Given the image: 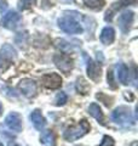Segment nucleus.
<instances>
[{
  "mask_svg": "<svg viewBox=\"0 0 138 146\" xmlns=\"http://www.w3.org/2000/svg\"><path fill=\"white\" fill-rule=\"evenodd\" d=\"M89 131H90L89 122L82 119V121L79 122V124L67 128L63 133V138L67 141H75L78 139L82 138V136H84L86 133H89Z\"/></svg>",
  "mask_w": 138,
  "mask_h": 146,
  "instance_id": "f257e3e1",
  "label": "nucleus"
},
{
  "mask_svg": "<svg viewBox=\"0 0 138 146\" xmlns=\"http://www.w3.org/2000/svg\"><path fill=\"white\" fill-rule=\"evenodd\" d=\"M58 27L68 34H80L82 32L81 25L73 16H69V15L58 18Z\"/></svg>",
  "mask_w": 138,
  "mask_h": 146,
  "instance_id": "f03ea898",
  "label": "nucleus"
},
{
  "mask_svg": "<svg viewBox=\"0 0 138 146\" xmlns=\"http://www.w3.org/2000/svg\"><path fill=\"white\" fill-rule=\"evenodd\" d=\"M112 119L115 123H119V124H135V118L132 117L130 108L126 106H120L118 108H115L113 113H112Z\"/></svg>",
  "mask_w": 138,
  "mask_h": 146,
  "instance_id": "7ed1b4c3",
  "label": "nucleus"
},
{
  "mask_svg": "<svg viewBox=\"0 0 138 146\" xmlns=\"http://www.w3.org/2000/svg\"><path fill=\"white\" fill-rule=\"evenodd\" d=\"M53 62L55 65L57 66L58 70H61V72H63L64 74H69L70 71L73 70V58L70 56H68L66 54H57L55 55L53 57Z\"/></svg>",
  "mask_w": 138,
  "mask_h": 146,
  "instance_id": "20e7f679",
  "label": "nucleus"
},
{
  "mask_svg": "<svg viewBox=\"0 0 138 146\" xmlns=\"http://www.w3.org/2000/svg\"><path fill=\"white\" fill-rule=\"evenodd\" d=\"M84 58L86 61V67H87V76L90 77L91 80L98 82L102 76V68L99 67L98 62H95L91 57H89L87 55L84 54Z\"/></svg>",
  "mask_w": 138,
  "mask_h": 146,
  "instance_id": "39448f33",
  "label": "nucleus"
},
{
  "mask_svg": "<svg viewBox=\"0 0 138 146\" xmlns=\"http://www.w3.org/2000/svg\"><path fill=\"white\" fill-rule=\"evenodd\" d=\"M22 20L21 15L16 11H6L5 13H3V26L6 27L7 29H15L16 27H18V25H20V22Z\"/></svg>",
  "mask_w": 138,
  "mask_h": 146,
  "instance_id": "423d86ee",
  "label": "nucleus"
},
{
  "mask_svg": "<svg viewBox=\"0 0 138 146\" xmlns=\"http://www.w3.org/2000/svg\"><path fill=\"white\" fill-rule=\"evenodd\" d=\"M137 0H118L116 3H114L112 6L109 7V10H107L104 15V20L107 22H112L114 15L119 10H121L122 7H126L128 5H136Z\"/></svg>",
  "mask_w": 138,
  "mask_h": 146,
  "instance_id": "0eeeda50",
  "label": "nucleus"
},
{
  "mask_svg": "<svg viewBox=\"0 0 138 146\" xmlns=\"http://www.w3.org/2000/svg\"><path fill=\"white\" fill-rule=\"evenodd\" d=\"M16 56H17V51L12 45L10 44L3 45V48L0 49V68H1L3 63H6V66H9L13 58H16Z\"/></svg>",
  "mask_w": 138,
  "mask_h": 146,
  "instance_id": "6e6552de",
  "label": "nucleus"
},
{
  "mask_svg": "<svg viewBox=\"0 0 138 146\" xmlns=\"http://www.w3.org/2000/svg\"><path fill=\"white\" fill-rule=\"evenodd\" d=\"M18 89L27 98H33L36 95V84L33 79L24 78L18 83Z\"/></svg>",
  "mask_w": 138,
  "mask_h": 146,
  "instance_id": "1a4fd4ad",
  "label": "nucleus"
},
{
  "mask_svg": "<svg viewBox=\"0 0 138 146\" xmlns=\"http://www.w3.org/2000/svg\"><path fill=\"white\" fill-rule=\"evenodd\" d=\"M5 124L9 129H11L12 131L20 133V131H22V117H21V115L17 112L9 113L5 118Z\"/></svg>",
  "mask_w": 138,
  "mask_h": 146,
  "instance_id": "9d476101",
  "label": "nucleus"
},
{
  "mask_svg": "<svg viewBox=\"0 0 138 146\" xmlns=\"http://www.w3.org/2000/svg\"><path fill=\"white\" fill-rule=\"evenodd\" d=\"M133 18H135V12L133 11H124L120 16H119V27L122 31V33H127L131 29Z\"/></svg>",
  "mask_w": 138,
  "mask_h": 146,
  "instance_id": "9b49d317",
  "label": "nucleus"
},
{
  "mask_svg": "<svg viewBox=\"0 0 138 146\" xmlns=\"http://www.w3.org/2000/svg\"><path fill=\"white\" fill-rule=\"evenodd\" d=\"M41 82L45 88L47 89H58L59 86L62 85V78L61 76L57 74V73H49V74L43 76L41 78Z\"/></svg>",
  "mask_w": 138,
  "mask_h": 146,
  "instance_id": "f8f14e48",
  "label": "nucleus"
},
{
  "mask_svg": "<svg viewBox=\"0 0 138 146\" xmlns=\"http://www.w3.org/2000/svg\"><path fill=\"white\" fill-rule=\"evenodd\" d=\"M29 118H30L32 123H33V125L35 127V129L41 130V129H44L45 128L46 121H45V118H44V116H43V113H41L40 110H34V111L30 113Z\"/></svg>",
  "mask_w": 138,
  "mask_h": 146,
  "instance_id": "ddd939ff",
  "label": "nucleus"
},
{
  "mask_svg": "<svg viewBox=\"0 0 138 146\" xmlns=\"http://www.w3.org/2000/svg\"><path fill=\"white\" fill-rule=\"evenodd\" d=\"M99 39L104 45H110L115 39V31L112 27H104L102 32H101Z\"/></svg>",
  "mask_w": 138,
  "mask_h": 146,
  "instance_id": "4468645a",
  "label": "nucleus"
},
{
  "mask_svg": "<svg viewBox=\"0 0 138 146\" xmlns=\"http://www.w3.org/2000/svg\"><path fill=\"white\" fill-rule=\"evenodd\" d=\"M116 74H118V79L121 84L126 85L127 82H128V76H130V71H128L127 66L125 63L120 62L119 65L116 66Z\"/></svg>",
  "mask_w": 138,
  "mask_h": 146,
  "instance_id": "2eb2a0df",
  "label": "nucleus"
},
{
  "mask_svg": "<svg viewBox=\"0 0 138 146\" xmlns=\"http://www.w3.org/2000/svg\"><path fill=\"white\" fill-rule=\"evenodd\" d=\"M89 112H90V115L93 117L98 123H101V124H104L103 112H102V110H101V107L98 106L97 104H95V102L91 104L90 106H89Z\"/></svg>",
  "mask_w": 138,
  "mask_h": 146,
  "instance_id": "dca6fc26",
  "label": "nucleus"
},
{
  "mask_svg": "<svg viewBox=\"0 0 138 146\" xmlns=\"http://www.w3.org/2000/svg\"><path fill=\"white\" fill-rule=\"evenodd\" d=\"M41 144H44L45 146H55L56 144V139H55V134L52 130H45L41 133L40 136Z\"/></svg>",
  "mask_w": 138,
  "mask_h": 146,
  "instance_id": "f3484780",
  "label": "nucleus"
},
{
  "mask_svg": "<svg viewBox=\"0 0 138 146\" xmlns=\"http://www.w3.org/2000/svg\"><path fill=\"white\" fill-rule=\"evenodd\" d=\"M86 7L95 11H99L105 6V0H84Z\"/></svg>",
  "mask_w": 138,
  "mask_h": 146,
  "instance_id": "a211bd4d",
  "label": "nucleus"
},
{
  "mask_svg": "<svg viewBox=\"0 0 138 146\" xmlns=\"http://www.w3.org/2000/svg\"><path fill=\"white\" fill-rule=\"evenodd\" d=\"M28 39H29V34H28V32H20V33H17L16 34V38H15V42L16 44H18L20 46H24V45L28 43Z\"/></svg>",
  "mask_w": 138,
  "mask_h": 146,
  "instance_id": "6ab92c4d",
  "label": "nucleus"
},
{
  "mask_svg": "<svg viewBox=\"0 0 138 146\" xmlns=\"http://www.w3.org/2000/svg\"><path fill=\"white\" fill-rule=\"evenodd\" d=\"M89 89H90V86L84 79L82 78L78 79V82H76V90L79 91V94H87Z\"/></svg>",
  "mask_w": 138,
  "mask_h": 146,
  "instance_id": "aec40b11",
  "label": "nucleus"
},
{
  "mask_svg": "<svg viewBox=\"0 0 138 146\" xmlns=\"http://www.w3.org/2000/svg\"><path fill=\"white\" fill-rule=\"evenodd\" d=\"M36 4V0H20L18 1V9L21 11H24V10H28L33 5Z\"/></svg>",
  "mask_w": 138,
  "mask_h": 146,
  "instance_id": "412c9836",
  "label": "nucleus"
},
{
  "mask_svg": "<svg viewBox=\"0 0 138 146\" xmlns=\"http://www.w3.org/2000/svg\"><path fill=\"white\" fill-rule=\"evenodd\" d=\"M68 101V96L66 93H58L56 99H55V105L56 106H62Z\"/></svg>",
  "mask_w": 138,
  "mask_h": 146,
  "instance_id": "4be33fe9",
  "label": "nucleus"
},
{
  "mask_svg": "<svg viewBox=\"0 0 138 146\" xmlns=\"http://www.w3.org/2000/svg\"><path fill=\"white\" fill-rule=\"evenodd\" d=\"M56 43H57V44H56L57 46L61 49V50H63V51H69V50H72V49H73L72 45L69 44V43H67L66 40H57Z\"/></svg>",
  "mask_w": 138,
  "mask_h": 146,
  "instance_id": "5701e85b",
  "label": "nucleus"
},
{
  "mask_svg": "<svg viewBox=\"0 0 138 146\" xmlns=\"http://www.w3.org/2000/svg\"><path fill=\"white\" fill-rule=\"evenodd\" d=\"M114 139L112 138V136L109 135H104L103 139H102V143L99 144V146H114Z\"/></svg>",
  "mask_w": 138,
  "mask_h": 146,
  "instance_id": "b1692460",
  "label": "nucleus"
},
{
  "mask_svg": "<svg viewBox=\"0 0 138 146\" xmlns=\"http://www.w3.org/2000/svg\"><path fill=\"white\" fill-rule=\"evenodd\" d=\"M108 84L112 86L113 89L116 88V85H115V82H114V72L112 70L108 71Z\"/></svg>",
  "mask_w": 138,
  "mask_h": 146,
  "instance_id": "393cba45",
  "label": "nucleus"
},
{
  "mask_svg": "<svg viewBox=\"0 0 138 146\" xmlns=\"http://www.w3.org/2000/svg\"><path fill=\"white\" fill-rule=\"evenodd\" d=\"M6 9H7V3L5 1V0H1V1H0V12L5 13Z\"/></svg>",
  "mask_w": 138,
  "mask_h": 146,
  "instance_id": "a878e982",
  "label": "nucleus"
},
{
  "mask_svg": "<svg viewBox=\"0 0 138 146\" xmlns=\"http://www.w3.org/2000/svg\"><path fill=\"white\" fill-rule=\"evenodd\" d=\"M66 1H67V3H74L75 0H66Z\"/></svg>",
  "mask_w": 138,
  "mask_h": 146,
  "instance_id": "bb28decb",
  "label": "nucleus"
},
{
  "mask_svg": "<svg viewBox=\"0 0 138 146\" xmlns=\"http://www.w3.org/2000/svg\"><path fill=\"white\" fill-rule=\"evenodd\" d=\"M9 146H20V145H17V144H10Z\"/></svg>",
  "mask_w": 138,
  "mask_h": 146,
  "instance_id": "cd10ccee",
  "label": "nucleus"
},
{
  "mask_svg": "<svg viewBox=\"0 0 138 146\" xmlns=\"http://www.w3.org/2000/svg\"><path fill=\"white\" fill-rule=\"evenodd\" d=\"M0 146H3V143H0Z\"/></svg>",
  "mask_w": 138,
  "mask_h": 146,
  "instance_id": "c85d7f7f",
  "label": "nucleus"
},
{
  "mask_svg": "<svg viewBox=\"0 0 138 146\" xmlns=\"http://www.w3.org/2000/svg\"><path fill=\"white\" fill-rule=\"evenodd\" d=\"M76 146H84V145H76Z\"/></svg>",
  "mask_w": 138,
  "mask_h": 146,
  "instance_id": "c756f323",
  "label": "nucleus"
}]
</instances>
